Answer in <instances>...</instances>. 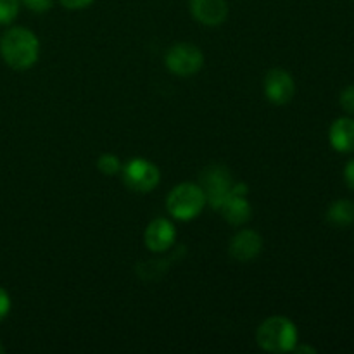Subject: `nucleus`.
<instances>
[{
    "label": "nucleus",
    "instance_id": "5",
    "mask_svg": "<svg viewBox=\"0 0 354 354\" xmlns=\"http://www.w3.org/2000/svg\"><path fill=\"white\" fill-rule=\"evenodd\" d=\"M124 185L138 194H149L161 182V171L152 161L145 158H133L121 169Z\"/></svg>",
    "mask_w": 354,
    "mask_h": 354
},
{
    "label": "nucleus",
    "instance_id": "19",
    "mask_svg": "<svg viewBox=\"0 0 354 354\" xmlns=\"http://www.w3.org/2000/svg\"><path fill=\"white\" fill-rule=\"evenodd\" d=\"M66 9L69 10H80V9H85L88 7L93 0H59Z\"/></svg>",
    "mask_w": 354,
    "mask_h": 354
},
{
    "label": "nucleus",
    "instance_id": "17",
    "mask_svg": "<svg viewBox=\"0 0 354 354\" xmlns=\"http://www.w3.org/2000/svg\"><path fill=\"white\" fill-rule=\"evenodd\" d=\"M341 106L342 109L348 111L349 114H354V85L346 86L341 93Z\"/></svg>",
    "mask_w": 354,
    "mask_h": 354
},
{
    "label": "nucleus",
    "instance_id": "4",
    "mask_svg": "<svg viewBox=\"0 0 354 354\" xmlns=\"http://www.w3.org/2000/svg\"><path fill=\"white\" fill-rule=\"evenodd\" d=\"M201 189L204 190L207 204L213 209H220L221 204L225 203L234 189V176L232 171L223 165H209L201 171L199 182Z\"/></svg>",
    "mask_w": 354,
    "mask_h": 354
},
{
    "label": "nucleus",
    "instance_id": "1",
    "mask_svg": "<svg viewBox=\"0 0 354 354\" xmlns=\"http://www.w3.org/2000/svg\"><path fill=\"white\" fill-rule=\"evenodd\" d=\"M0 55L9 68L26 71L33 68L40 57V41L28 28H10L0 40Z\"/></svg>",
    "mask_w": 354,
    "mask_h": 354
},
{
    "label": "nucleus",
    "instance_id": "8",
    "mask_svg": "<svg viewBox=\"0 0 354 354\" xmlns=\"http://www.w3.org/2000/svg\"><path fill=\"white\" fill-rule=\"evenodd\" d=\"M176 241L175 225L166 218H156L147 225L144 234L145 248L152 252H166Z\"/></svg>",
    "mask_w": 354,
    "mask_h": 354
},
{
    "label": "nucleus",
    "instance_id": "16",
    "mask_svg": "<svg viewBox=\"0 0 354 354\" xmlns=\"http://www.w3.org/2000/svg\"><path fill=\"white\" fill-rule=\"evenodd\" d=\"M24 7L31 10V12H47L52 6H54V0H21Z\"/></svg>",
    "mask_w": 354,
    "mask_h": 354
},
{
    "label": "nucleus",
    "instance_id": "2",
    "mask_svg": "<svg viewBox=\"0 0 354 354\" xmlns=\"http://www.w3.org/2000/svg\"><path fill=\"white\" fill-rule=\"evenodd\" d=\"M256 342L266 353H290L299 342V334L292 320L287 317H270L256 332Z\"/></svg>",
    "mask_w": 354,
    "mask_h": 354
},
{
    "label": "nucleus",
    "instance_id": "15",
    "mask_svg": "<svg viewBox=\"0 0 354 354\" xmlns=\"http://www.w3.org/2000/svg\"><path fill=\"white\" fill-rule=\"evenodd\" d=\"M21 0H0V24H10L19 14Z\"/></svg>",
    "mask_w": 354,
    "mask_h": 354
},
{
    "label": "nucleus",
    "instance_id": "10",
    "mask_svg": "<svg viewBox=\"0 0 354 354\" xmlns=\"http://www.w3.org/2000/svg\"><path fill=\"white\" fill-rule=\"evenodd\" d=\"M230 256L241 263H249L258 258L263 251V237L254 230L237 232L230 241Z\"/></svg>",
    "mask_w": 354,
    "mask_h": 354
},
{
    "label": "nucleus",
    "instance_id": "7",
    "mask_svg": "<svg viewBox=\"0 0 354 354\" xmlns=\"http://www.w3.org/2000/svg\"><path fill=\"white\" fill-rule=\"evenodd\" d=\"M263 88H265V95L270 102L275 106H286L296 93V82L289 71L275 68L266 73Z\"/></svg>",
    "mask_w": 354,
    "mask_h": 354
},
{
    "label": "nucleus",
    "instance_id": "9",
    "mask_svg": "<svg viewBox=\"0 0 354 354\" xmlns=\"http://www.w3.org/2000/svg\"><path fill=\"white\" fill-rule=\"evenodd\" d=\"M189 9L197 23L209 28L223 24L230 12L227 0H190Z\"/></svg>",
    "mask_w": 354,
    "mask_h": 354
},
{
    "label": "nucleus",
    "instance_id": "3",
    "mask_svg": "<svg viewBox=\"0 0 354 354\" xmlns=\"http://www.w3.org/2000/svg\"><path fill=\"white\" fill-rule=\"evenodd\" d=\"M207 201L199 183L183 182L173 187L166 199V209L175 220L190 221L196 220L206 207Z\"/></svg>",
    "mask_w": 354,
    "mask_h": 354
},
{
    "label": "nucleus",
    "instance_id": "14",
    "mask_svg": "<svg viewBox=\"0 0 354 354\" xmlns=\"http://www.w3.org/2000/svg\"><path fill=\"white\" fill-rule=\"evenodd\" d=\"M97 169L106 176L120 175L121 169H123V162L116 154L106 152V154L99 156V159H97Z\"/></svg>",
    "mask_w": 354,
    "mask_h": 354
},
{
    "label": "nucleus",
    "instance_id": "13",
    "mask_svg": "<svg viewBox=\"0 0 354 354\" xmlns=\"http://www.w3.org/2000/svg\"><path fill=\"white\" fill-rule=\"evenodd\" d=\"M327 221L334 227H348L354 223V203L348 199H339L330 204L327 211Z\"/></svg>",
    "mask_w": 354,
    "mask_h": 354
},
{
    "label": "nucleus",
    "instance_id": "22",
    "mask_svg": "<svg viewBox=\"0 0 354 354\" xmlns=\"http://www.w3.org/2000/svg\"><path fill=\"white\" fill-rule=\"evenodd\" d=\"M3 351H6V348H3V346H2V344H0V354H2Z\"/></svg>",
    "mask_w": 354,
    "mask_h": 354
},
{
    "label": "nucleus",
    "instance_id": "18",
    "mask_svg": "<svg viewBox=\"0 0 354 354\" xmlns=\"http://www.w3.org/2000/svg\"><path fill=\"white\" fill-rule=\"evenodd\" d=\"M10 306H12V303H10V296L7 294L6 289L0 287V322L6 320L7 315H9L10 311Z\"/></svg>",
    "mask_w": 354,
    "mask_h": 354
},
{
    "label": "nucleus",
    "instance_id": "6",
    "mask_svg": "<svg viewBox=\"0 0 354 354\" xmlns=\"http://www.w3.org/2000/svg\"><path fill=\"white\" fill-rule=\"evenodd\" d=\"M166 68L176 76H194L203 69L204 66V54L196 44H189V41H182L173 47L168 48L166 52Z\"/></svg>",
    "mask_w": 354,
    "mask_h": 354
},
{
    "label": "nucleus",
    "instance_id": "12",
    "mask_svg": "<svg viewBox=\"0 0 354 354\" xmlns=\"http://www.w3.org/2000/svg\"><path fill=\"white\" fill-rule=\"evenodd\" d=\"M328 140L337 152L342 154L354 152V120L351 118L335 120L328 130Z\"/></svg>",
    "mask_w": 354,
    "mask_h": 354
},
{
    "label": "nucleus",
    "instance_id": "11",
    "mask_svg": "<svg viewBox=\"0 0 354 354\" xmlns=\"http://www.w3.org/2000/svg\"><path fill=\"white\" fill-rule=\"evenodd\" d=\"M221 216L228 221L230 225L235 227H241V225L248 223L252 216V206L249 203L248 196H241V194H234L225 199V203L221 204L220 209Z\"/></svg>",
    "mask_w": 354,
    "mask_h": 354
},
{
    "label": "nucleus",
    "instance_id": "21",
    "mask_svg": "<svg viewBox=\"0 0 354 354\" xmlns=\"http://www.w3.org/2000/svg\"><path fill=\"white\" fill-rule=\"evenodd\" d=\"M294 353H317V349L315 348H308V346H296L294 348Z\"/></svg>",
    "mask_w": 354,
    "mask_h": 354
},
{
    "label": "nucleus",
    "instance_id": "20",
    "mask_svg": "<svg viewBox=\"0 0 354 354\" xmlns=\"http://www.w3.org/2000/svg\"><path fill=\"white\" fill-rule=\"evenodd\" d=\"M344 180L346 183H348L349 189L354 190V159H351V161L346 165L344 168Z\"/></svg>",
    "mask_w": 354,
    "mask_h": 354
}]
</instances>
